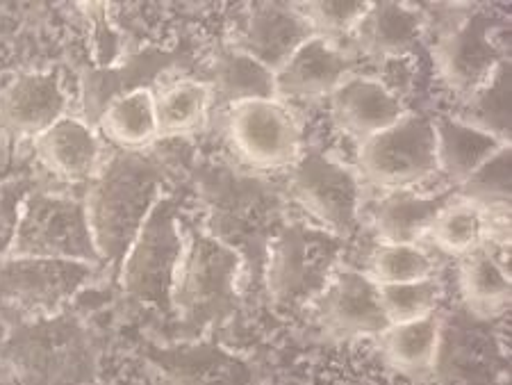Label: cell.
I'll return each mask as SVG.
<instances>
[{
	"label": "cell",
	"instance_id": "6da1fadb",
	"mask_svg": "<svg viewBox=\"0 0 512 385\" xmlns=\"http://www.w3.org/2000/svg\"><path fill=\"white\" fill-rule=\"evenodd\" d=\"M169 169L151 151H117L105 158L82 194L89 231L103 267L119 272L137 233L169 192Z\"/></svg>",
	"mask_w": 512,
	"mask_h": 385
},
{
	"label": "cell",
	"instance_id": "7a4b0ae2",
	"mask_svg": "<svg viewBox=\"0 0 512 385\" xmlns=\"http://www.w3.org/2000/svg\"><path fill=\"white\" fill-rule=\"evenodd\" d=\"M196 192L201 226L242 260L244 288H260L267 247L285 221L283 196L267 180L221 165L198 171Z\"/></svg>",
	"mask_w": 512,
	"mask_h": 385
},
{
	"label": "cell",
	"instance_id": "3957f363",
	"mask_svg": "<svg viewBox=\"0 0 512 385\" xmlns=\"http://www.w3.org/2000/svg\"><path fill=\"white\" fill-rule=\"evenodd\" d=\"M244 292V267L233 249L201 221L183 215V253L171 288V315L185 340H198L235 317Z\"/></svg>",
	"mask_w": 512,
	"mask_h": 385
},
{
	"label": "cell",
	"instance_id": "277c9868",
	"mask_svg": "<svg viewBox=\"0 0 512 385\" xmlns=\"http://www.w3.org/2000/svg\"><path fill=\"white\" fill-rule=\"evenodd\" d=\"M5 360L19 385H94L98 351L80 317L21 319L5 342Z\"/></svg>",
	"mask_w": 512,
	"mask_h": 385
},
{
	"label": "cell",
	"instance_id": "5b68a950",
	"mask_svg": "<svg viewBox=\"0 0 512 385\" xmlns=\"http://www.w3.org/2000/svg\"><path fill=\"white\" fill-rule=\"evenodd\" d=\"M344 240L308 221H283L264 256L262 283L285 310L312 306L342 267Z\"/></svg>",
	"mask_w": 512,
	"mask_h": 385
},
{
	"label": "cell",
	"instance_id": "8992f818",
	"mask_svg": "<svg viewBox=\"0 0 512 385\" xmlns=\"http://www.w3.org/2000/svg\"><path fill=\"white\" fill-rule=\"evenodd\" d=\"M7 256L73 260L103 267L82 196L44 187H30L23 196Z\"/></svg>",
	"mask_w": 512,
	"mask_h": 385
},
{
	"label": "cell",
	"instance_id": "52a82bcc",
	"mask_svg": "<svg viewBox=\"0 0 512 385\" xmlns=\"http://www.w3.org/2000/svg\"><path fill=\"white\" fill-rule=\"evenodd\" d=\"M183 253V203L167 192L121 260L119 285L137 306L171 313V288Z\"/></svg>",
	"mask_w": 512,
	"mask_h": 385
},
{
	"label": "cell",
	"instance_id": "ba28073f",
	"mask_svg": "<svg viewBox=\"0 0 512 385\" xmlns=\"http://www.w3.org/2000/svg\"><path fill=\"white\" fill-rule=\"evenodd\" d=\"M287 171L289 196L317 226L342 240L358 231L362 212L358 171L319 149H303Z\"/></svg>",
	"mask_w": 512,
	"mask_h": 385
},
{
	"label": "cell",
	"instance_id": "9c48e42d",
	"mask_svg": "<svg viewBox=\"0 0 512 385\" xmlns=\"http://www.w3.org/2000/svg\"><path fill=\"white\" fill-rule=\"evenodd\" d=\"M358 174L381 190H410L440 174L431 117L408 110L390 128L360 142Z\"/></svg>",
	"mask_w": 512,
	"mask_h": 385
},
{
	"label": "cell",
	"instance_id": "30bf717a",
	"mask_svg": "<svg viewBox=\"0 0 512 385\" xmlns=\"http://www.w3.org/2000/svg\"><path fill=\"white\" fill-rule=\"evenodd\" d=\"M98 269L87 262L3 256L0 258V306L21 319L57 315L94 281Z\"/></svg>",
	"mask_w": 512,
	"mask_h": 385
},
{
	"label": "cell",
	"instance_id": "8fae6325",
	"mask_svg": "<svg viewBox=\"0 0 512 385\" xmlns=\"http://www.w3.org/2000/svg\"><path fill=\"white\" fill-rule=\"evenodd\" d=\"M226 135L237 158L258 171L289 169L303 151L299 121L278 98L230 105Z\"/></svg>",
	"mask_w": 512,
	"mask_h": 385
},
{
	"label": "cell",
	"instance_id": "7c38bea8",
	"mask_svg": "<svg viewBox=\"0 0 512 385\" xmlns=\"http://www.w3.org/2000/svg\"><path fill=\"white\" fill-rule=\"evenodd\" d=\"M494 21L483 12L469 14L456 26L442 32L433 48L440 80L460 98H472L490 83L494 73L506 62L494 39Z\"/></svg>",
	"mask_w": 512,
	"mask_h": 385
},
{
	"label": "cell",
	"instance_id": "4fadbf2b",
	"mask_svg": "<svg viewBox=\"0 0 512 385\" xmlns=\"http://www.w3.org/2000/svg\"><path fill=\"white\" fill-rule=\"evenodd\" d=\"M312 310L321 329L335 340L378 338L390 329L378 285L367 272L351 267L337 269Z\"/></svg>",
	"mask_w": 512,
	"mask_h": 385
},
{
	"label": "cell",
	"instance_id": "5bb4252c",
	"mask_svg": "<svg viewBox=\"0 0 512 385\" xmlns=\"http://www.w3.org/2000/svg\"><path fill=\"white\" fill-rule=\"evenodd\" d=\"M69 114V94L53 71H26L0 87V128L35 139Z\"/></svg>",
	"mask_w": 512,
	"mask_h": 385
},
{
	"label": "cell",
	"instance_id": "9a60e30c",
	"mask_svg": "<svg viewBox=\"0 0 512 385\" xmlns=\"http://www.w3.org/2000/svg\"><path fill=\"white\" fill-rule=\"evenodd\" d=\"M183 62V55L162 51L158 46H148L142 51L128 53L105 67H92L82 76V119L89 126L96 124L98 114L105 110L107 103L123 94L137 92V89H153L160 83L164 73L176 69Z\"/></svg>",
	"mask_w": 512,
	"mask_h": 385
},
{
	"label": "cell",
	"instance_id": "2e32d148",
	"mask_svg": "<svg viewBox=\"0 0 512 385\" xmlns=\"http://www.w3.org/2000/svg\"><path fill=\"white\" fill-rule=\"evenodd\" d=\"M151 363L169 385H253L255 367L249 358L235 354L205 338L180 340L155 349Z\"/></svg>",
	"mask_w": 512,
	"mask_h": 385
},
{
	"label": "cell",
	"instance_id": "e0dca14e",
	"mask_svg": "<svg viewBox=\"0 0 512 385\" xmlns=\"http://www.w3.org/2000/svg\"><path fill=\"white\" fill-rule=\"evenodd\" d=\"M315 35L308 16L296 3H262L253 7L233 46L278 73L289 57Z\"/></svg>",
	"mask_w": 512,
	"mask_h": 385
},
{
	"label": "cell",
	"instance_id": "ac0fdd59",
	"mask_svg": "<svg viewBox=\"0 0 512 385\" xmlns=\"http://www.w3.org/2000/svg\"><path fill=\"white\" fill-rule=\"evenodd\" d=\"M32 151L48 174L69 185L89 183L105 160L101 135L73 114H66L46 133L32 139Z\"/></svg>",
	"mask_w": 512,
	"mask_h": 385
},
{
	"label": "cell",
	"instance_id": "d6986e66",
	"mask_svg": "<svg viewBox=\"0 0 512 385\" xmlns=\"http://www.w3.org/2000/svg\"><path fill=\"white\" fill-rule=\"evenodd\" d=\"M355 73V57L337 39L315 35L276 73L278 98H324Z\"/></svg>",
	"mask_w": 512,
	"mask_h": 385
},
{
	"label": "cell",
	"instance_id": "ffe728a7",
	"mask_svg": "<svg viewBox=\"0 0 512 385\" xmlns=\"http://www.w3.org/2000/svg\"><path fill=\"white\" fill-rule=\"evenodd\" d=\"M330 108L335 124L360 142L390 128L408 112L406 103L399 101L381 80L360 73H351L330 94Z\"/></svg>",
	"mask_w": 512,
	"mask_h": 385
},
{
	"label": "cell",
	"instance_id": "44dd1931",
	"mask_svg": "<svg viewBox=\"0 0 512 385\" xmlns=\"http://www.w3.org/2000/svg\"><path fill=\"white\" fill-rule=\"evenodd\" d=\"M424 32L426 14L417 5L383 0V3L369 5L351 37L358 51L385 62L392 57L412 55Z\"/></svg>",
	"mask_w": 512,
	"mask_h": 385
},
{
	"label": "cell",
	"instance_id": "7402d4cb",
	"mask_svg": "<svg viewBox=\"0 0 512 385\" xmlns=\"http://www.w3.org/2000/svg\"><path fill=\"white\" fill-rule=\"evenodd\" d=\"M431 121L435 130L437 169L451 180L453 187H460L492 155L510 146L456 117H433Z\"/></svg>",
	"mask_w": 512,
	"mask_h": 385
},
{
	"label": "cell",
	"instance_id": "603a6c76",
	"mask_svg": "<svg viewBox=\"0 0 512 385\" xmlns=\"http://www.w3.org/2000/svg\"><path fill=\"white\" fill-rule=\"evenodd\" d=\"M456 192L419 196L410 190H394L383 196L374 212V228L381 244H417L431 233L440 212L456 199Z\"/></svg>",
	"mask_w": 512,
	"mask_h": 385
},
{
	"label": "cell",
	"instance_id": "cb8c5ba5",
	"mask_svg": "<svg viewBox=\"0 0 512 385\" xmlns=\"http://www.w3.org/2000/svg\"><path fill=\"white\" fill-rule=\"evenodd\" d=\"M96 133L117 151H151L160 142L153 89H137L105 105L96 119Z\"/></svg>",
	"mask_w": 512,
	"mask_h": 385
},
{
	"label": "cell",
	"instance_id": "d4e9b609",
	"mask_svg": "<svg viewBox=\"0 0 512 385\" xmlns=\"http://www.w3.org/2000/svg\"><path fill=\"white\" fill-rule=\"evenodd\" d=\"M442 333L444 324L435 313L417 322L394 324L383 335H378V340H381L387 365L412 379H426L435 372L437 360H440Z\"/></svg>",
	"mask_w": 512,
	"mask_h": 385
},
{
	"label": "cell",
	"instance_id": "484cf974",
	"mask_svg": "<svg viewBox=\"0 0 512 385\" xmlns=\"http://www.w3.org/2000/svg\"><path fill=\"white\" fill-rule=\"evenodd\" d=\"M212 96L224 105L244 101H271L276 96V73L262 67L235 46L224 48L214 60L212 69Z\"/></svg>",
	"mask_w": 512,
	"mask_h": 385
},
{
	"label": "cell",
	"instance_id": "4316f807",
	"mask_svg": "<svg viewBox=\"0 0 512 385\" xmlns=\"http://www.w3.org/2000/svg\"><path fill=\"white\" fill-rule=\"evenodd\" d=\"M460 292L476 317H494L510 306V274L494 253L481 247L460 258Z\"/></svg>",
	"mask_w": 512,
	"mask_h": 385
},
{
	"label": "cell",
	"instance_id": "83f0119b",
	"mask_svg": "<svg viewBox=\"0 0 512 385\" xmlns=\"http://www.w3.org/2000/svg\"><path fill=\"white\" fill-rule=\"evenodd\" d=\"M155 114L162 137L189 135L203 124L212 108V87L203 80L183 78L162 89H155Z\"/></svg>",
	"mask_w": 512,
	"mask_h": 385
},
{
	"label": "cell",
	"instance_id": "f1b7e54d",
	"mask_svg": "<svg viewBox=\"0 0 512 385\" xmlns=\"http://www.w3.org/2000/svg\"><path fill=\"white\" fill-rule=\"evenodd\" d=\"M428 235L437 249L449 256L465 258L472 251L481 249L487 240V212L456 196L440 212Z\"/></svg>",
	"mask_w": 512,
	"mask_h": 385
},
{
	"label": "cell",
	"instance_id": "f546056e",
	"mask_svg": "<svg viewBox=\"0 0 512 385\" xmlns=\"http://www.w3.org/2000/svg\"><path fill=\"white\" fill-rule=\"evenodd\" d=\"M456 119L510 144V62H503L490 83L467 98Z\"/></svg>",
	"mask_w": 512,
	"mask_h": 385
},
{
	"label": "cell",
	"instance_id": "4dcf8cb0",
	"mask_svg": "<svg viewBox=\"0 0 512 385\" xmlns=\"http://www.w3.org/2000/svg\"><path fill=\"white\" fill-rule=\"evenodd\" d=\"M367 274L376 285L419 283L433 278L435 265L419 244H378Z\"/></svg>",
	"mask_w": 512,
	"mask_h": 385
},
{
	"label": "cell",
	"instance_id": "1f68e13d",
	"mask_svg": "<svg viewBox=\"0 0 512 385\" xmlns=\"http://www.w3.org/2000/svg\"><path fill=\"white\" fill-rule=\"evenodd\" d=\"M510 165V146H506L456 187L458 196L483 210L510 208Z\"/></svg>",
	"mask_w": 512,
	"mask_h": 385
},
{
	"label": "cell",
	"instance_id": "d6a6232c",
	"mask_svg": "<svg viewBox=\"0 0 512 385\" xmlns=\"http://www.w3.org/2000/svg\"><path fill=\"white\" fill-rule=\"evenodd\" d=\"M385 317L390 326L408 324L435 315L442 299V288L435 278L403 285H378Z\"/></svg>",
	"mask_w": 512,
	"mask_h": 385
},
{
	"label": "cell",
	"instance_id": "836d02e7",
	"mask_svg": "<svg viewBox=\"0 0 512 385\" xmlns=\"http://www.w3.org/2000/svg\"><path fill=\"white\" fill-rule=\"evenodd\" d=\"M369 5V0H315V3H301L299 7L317 35L340 42V37L353 35Z\"/></svg>",
	"mask_w": 512,
	"mask_h": 385
},
{
	"label": "cell",
	"instance_id": "e575fe53",
	"mask_svg": "<svg viewBox=\"0 0 512 385\" xmlns=\"http://www.w3.org/2000/svg\"><path fill=\"white\" fill-rule=\"evenodd\" d=\"M28 192L30 187L21 180H0V258L10 249L19 206Z\"/></svg>",
	"mask_w": 512,
	"mask_h": 385
},
{
	"label": "cell",
	"instance_id": "d590c367",
	"mask_svg": "<svg viewBox=\"0 0 512 385\" xmlns=\"http://www.w3.org/2000/svg\"><path fill=\"white\" fill-rule=\"evenodd\" d=\"M378 80L390 89V92L403 101L410 92L412 80H415V69H412V55L406 57H392V60L383 62V73Z\"/></svg>",
	"mask_w": 512,
	"mask_h": 385
}]
</instances>
